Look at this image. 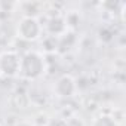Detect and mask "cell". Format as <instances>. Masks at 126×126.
I'll use <instances>...</instances> for the list:
<instances>
[{
  "mask_svg": "<svg viewBox=\"0 0 126 126\" xmlns=\"http://www.w3.org/2000/svg\"><path fill=\"white\" fill-rule=\"evenodd\" d=\"M40 33H42V27L36 18L25 16L21 19V22L18 25V34L21 39L31 42V40H36L40 36Z\"/></svg>",
  "mask_w": 126,
  "mask_h": 126,
  "instance_id": "2",
  "label": "cell"
},
{
  "mask_svg": "<svg viewBox=\"0 0 126 126\" xmlns=\"http://www.w3.org/2000/svg\"><path fill=\"white\" fill-rule=\"evenodd\" d=\"M45 73V59L37 52H27L21 56L19 62V74L25 79H37Z\"/></svg>",
  "mask_w": 126,
  "mask_h": 126,
  "instance_id": "1",
  "label": "cell"
},
{
  "mask_svg": "<svg viewBox=\"0 0 126 126\" xmlns=\"http://www.w3.org/2000/svg\"><path fill=\"white\" fill-rule=\"evenodd\" d=\"M94 126H117L114 119L110 116H99L98 119H95Z\"/></svg>",
  "mask_w": 126,
  "mask_h": 126,
  "instance_id": "5",
  "label": "cell"
},
{
  "mask_svg": "<svg viewBox=\"0 0 126 126\" xmlns=\"http://www.w3.org/2000/svg\"><path fill=\"white\" fill-rule=\"evenodd\" d=\"M19 62L21 58L15 52H6L0 56V71L5 76L14 77L19 73Z\"/></svg>",
  "mask_w": 126,
  "mask_h": 126,
  "instance_id": "3",
  "label": "cell"
},
{
  "mask_svg": "<svg viewBox=\"0 0 126 126\" xmlns=\"http://www.w3.org/2000/svg\"><path fill=\"white\" fill-rule=\"evenodd\" d=\"M55 92L58 94V96H62V98L73 96V94L76 92V82L70 76H62L58 79L55 85Z\"/></svg>",
  "mask_w": 126,
  "mask_h": 126,
  "instance_id": "4",
  "label": "cell"
}]
</instances>
